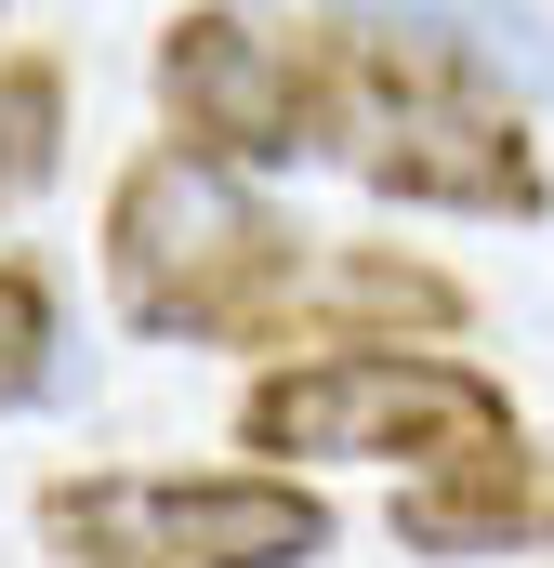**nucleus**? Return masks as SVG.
<instances>
[{"label": "nucleus", "instance_id": "3", "mask_svg": "<svg viewBox=\"0 0 554 568\" xmlns=\"http://www.w3.org/2000/svg\"><path fill=\"white\" fill-rule=\"evenodd\" d=\"M238 449L290 463H475V449H515V397L502 371L449 357V344H317V357H265L252 397H238Z\"/></svg>", "mask_w": 554, "mask_h": 568}, {"label": "nucleus", "instance_id": "5", "mask_svg": "<svg viewBox=\"0 0 554 568\" xmlns=\"http://www.w3.org/2000/svg\"><path fill=\"white\" fill-rule=\"evenodd\" d=\"M158 120H172V145H198L225 172H277L317 145V53L252 27L238 0H185L158 27Z\"/></svg>", "mask_w": 554, "mask_h": 568}, {"label": "nucleus", "instance_id": "2", "mask_svg": "<svg viewBox=\"0 0 554 568\" xmlns=\"http://www.w3.org/2000/svg\"><path fill=\"white\" fill-rule=\"evenodd\" d=\"M304 265L317 252L277 225V199L198 145H133L106 185V304L133 344H265L277 357Z\"/></svg>", "mask_w": 554, "mask_h": 568}, {"label": "nucleus", "instance_id": "8", "mask_svg": "<svg viewBox=\"0 0 554 568\" xmlns=\"http://www.w3.org/2000/svg\"><path fill=\"white\" fill-rule=\"evenodd\" d=\"M66 172V53H0V225Z\"/></svg>", "mask_w": 554, "mask_h": 568}, {"label": "nucleus", "instance_id": "1", "mask_svg": "<svg viewBox=\"0 0 554 568\" xmlns=\"http://www.w3.org/2000/svg\"><path fill=\"white\" fill-rule=\"evenodd\" d=\"M317 145L397 199V212H462V225H542L554 172L542 133L475 80V53L422 27H317Z\"/></svg>", "mask_w": 554, "mask_h": 568}, {"label": "nucleus", "instance_id": "6", "mask_svg": "<svg viewBox=\"0 0 554 568\" xmlns=\"http://www.w3.org/2000/svg\"><path fill=\"white\" fill-rule=\"evenodd\" d=\"M462 331V278L449 265H422L397 239H343V252H317L304 291H290V331H277V357L304 344H449Z\"/></svg>", "mask_w": 554, "mask_h": 568}, {"label": "nucleus", "instance_id": "4", "mask_svg": "<svg viewBox=\"0 0 554 568\" xmlns=\"http://www.w3.org/2000/svg\"><path fill=\"white\" fill-rule=\"evenodd\" d=\"M53 568H317L330 503L277 463H93L40 489Z\"/></svg>", "mask_w": 554, "mask_h": 568}, {"label": "nucleus", "instance_id": "9", "mask_svg": "<svg viewBox=\"0 0 554 568\" xmlns=\"http://www.w3.org/2000/svg\"><path fill=\"white\" fill-rule=\"evenodd\" d=\"M53 344H66V331H53V278H40L27 252H0V424L53 384Z\"/></svg>", "mask_w": 554, "mask_h": 568}, {"label": "nucleus", "instance_id": "10", "mask_svg": "<svg viewBox=\"0 0 554 568\" xmlns=\"http://www.w3.org/2000/svg\"><path fill=\"white\" fill-rule=\"evenodd\" d=\"M0 13H13V0H0Z\"/></svg>", "mask_w": 554, "mask_h": 568}, {"label": "nucleus", "instance_id": "7", "mask_svg": "<svg viewBox=\"0 0 554 568\" xmlns=\"http://www.w3.org/2000/svg\"><path fill=\"white\" fill-rule=\"evenodd\" d=\"M397 542L435 568L462 556H554V449H475V463H435L397 489Z\"/></svg>", "mask_w": 554, "mask_h": 568}]
</instances>
